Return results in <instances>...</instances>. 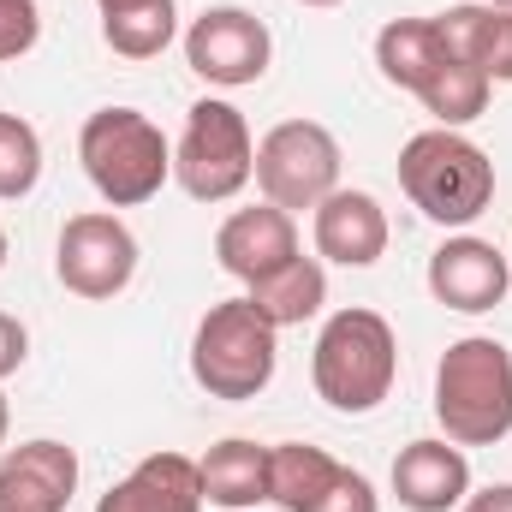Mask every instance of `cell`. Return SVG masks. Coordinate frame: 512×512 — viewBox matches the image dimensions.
Returning a JSON list of instances; mask_svg holds the SVG:
<instances>
[{
    "label": "cell",
    "mask_w": 512,
    "mask_h": 512,
    "mask_svg": "<svg viewBox=\"0 0 512 512\" xmlns=\"http://www.w3.org/2000/svg\"><path fill=\"white\" fill-rule=\"evenodd\" d=\"M78 495V453L66 441H18L0 453V512H66Z\"/></svg>",
    "instance_id": "cell-13"
},
{
    "label": "cell",
    "mask_w": 512,
    "mask_h": 512,
    "mask_svg": "<svg viewBox=\"0 0 512 512\" xmlns=\"http://www.w3.org/2000/svg\"><path fill=\"white\" fill-rule=\"evenodd\" d=\"M256 310H262V322H274V328H304L322 304H328V268L316 262V256H292L280 274H268V280H256L251 292Z\"/></svg>",
    "instance_id": "cell-20"
},
{
    "label": "cell",
    "mask_w": 512,
    "mask_h": 512,
    "mask_svg": "<svg viewBox=\"0 0 512 512\" xmlns=\"http://www.w3.org/2000/svg\"><path fill=\"white\" fill-rule=\"evenodd\" d=\"M173 179L185 185L191 203H233L256 179V137L233 102L221 96L191 102L185 131L173 143Z\"/></svg>",
    "instance_id": "cell-7"
},
{
    "label": "cell",
    "mask_w": 512,
    "mask_h": 512,
    "mask_svg": "<svg viewBox=\"0 0 512 512\" xmlns=\"http://www.w3.org/2000/svg\"><path fill=\"white\" fill-rule=\"evenodd\" d=\"M256 185L262 203L286 215L316 209L328 191H340V137L316 120H280L256 143Z\"/></svg>",
    "instance_id": "cell-8"
},
{
    "label": "cell",
    "mask_w": 512,
    "mask_h": 512,
    "mask_svg": "<svg viewBox=\"0 0 512 512\" xmlns=\"http://www.w3.org/2000/svg\"><path fill=\"white\" fill-rule=\"evenodd\" d=\"M102 12H120V6H137V0H96Z\"/></svg>",
    "instance_id": "cell-27"
},
{
    "label": "cell",
    "mask_w": 512,
    "mask_h": 512,
    "mask_svg": "<svg viewBox=\"0 0 512 512\" xmlns=\"http://www.w3.org/2000/svg\"><path fill=\"white\" fill-rule=\"evenodd\" d=\"M78 161L108 209H137V203L161 197V185L173 179L167 131L137 108H96L78 131Z\"/></svg>",
    "instance_id": "cell-5"
},
{
    "label": "cell",
    "mask_w": 512,
    "mask_h": 512,
    "mask_svg": "<svg viewBox=\"0 0 512 512\" xmlns=\"http://www.w3.org/2000/svg\"><path fill=\"white\" fill-rule=\"evenodd\" d=\"M197 477H203V501L209 507L251 512L268 501V447L245 441V435H227V441H215L197 459Z\"/></svg>",
    "instance_id": "cell-18"
},
{
    "label": "cell",
    "mask_w": 512,
    "mask_h": 512,
    "mask_svg": "<svg viewBox=\"0 0 512 512\" xmlns=\"http://www.w3.org/2000/svg\"><path fill=\"white\" fill-rule=\"evenodd\" d=\"M393 495L405 512H453L471 495V459L447 435H423L393 459Z\"/></svg>",
    "instance_id": "cell-14"
},
{
    "label": "cell",
    "mask_w": 512,
    "mask_h": 512,
    "mask_svg": "<svg viewBox=\"0 0 512 512\" xmlns=\"http://www.w3.org/2000/svg\"><path fill=\"white\" fill-rule=\"evenodd\" d=\"M6 429H12V405H6V393H0V447H6Z\"/></svg>",
    "instance_id": "cell-26"
},
{
    "label": "cell",
    "mask_w": 512,
    "mask_h": 512,
    "mask_svg": "<svg viewBox=\"0 0 512 512\" xmlns=\"http://www.w3.org/2000/svg\"><path fill=\"white\" fill-rule=\"evenodd\" d=\"M459 512H512V483H489V489L465 495V507Z\"/></svg>",
    "instance_id": "cell-25"
},
{
    "label": "cell",
    "mask_w": 512,
    "mask_h": 512,
    "mask_svg": "<svg viewBox=\"0 0 512 512\" xmlns=\"http://www.w3.org/2000/svg\"><path fill=\"white\" fill-rule=\"evenodd\" d=\"M429 292L441 310H459V316H483L495 310L501 298L512 292V262L507 251H495L489 239H447L441 251L429 256Z\"/></svg>",
    "instance_id": "cell-12"
},
{
    "label": "cell",
    "mask_w": 512,
    "mask_h": 512,
    "mask_svg": "<svg viewBox=\"0 0 512 512\" xmlns=\"http://www.w3.org/2000/svg\"><path fill=\"white\" fill-rule=\"evenodd\" d=\"M24 358H30V334H24V322H18V316H6V310H0V382H6V376H18V370H24Z\"/></svg>",
    "instance_id": "cell-24"
},
{
    "label": "cell",
    "mask_w": 512,
    "mask_h": 512,
    "mask_svg": "<svg viewBox=\"0 0 512 512\" xmlns=\"http://www.w3.org/2000/svg\"><path fill=\"white\" fill-rule=\"evenodd\" d=\"M54 274L72 298H90V304H108L120 298L137 274V239L114 209H84L60 227V245H54Z\"/></svg>",
    "instance_id": "cell-9"
},
{
    "label": "cell",
    "mask_w": 512,
    "mask_h": 512,
    "mask_svg": "<svg viewBox=\"0 0 512 512\" xmlns=\"http://www.w3.org/2000/svg\"><path fill=\"white\" fill-rule=\"evenodd\" d=\"M42 179V137L30 120L18 114H0V203H18L30 197Z\"/></svg>",
    "instance_id": "cell-22"
},
{
    "label": "cell",
    "mask_w": 512,
    "mask_h": 512,
    "mask_svg": "<svg viewBox=\"0 0 512 512\" xmlns=\"http://www.w3.org/2000/svg\"><path fill=\"white\" fill-rule=\"evenodd\" d=\"M292 256H298V227H292V215L274 209V203L233 209V215L221 221V233H215V262H221L233 280H245V286L280 274Z\"/></svg>",
    "instance_id": "cell-15"
},
{
    "label": "cell",
    "mask_w": 512,
    "mask_h": 512,
    "mask_svg": "<svg viewBox=\"0 0 512 512\" xmlns=\"http://www.w3.org/2000/svg\"><path fill=\"white\" fill-rule=\"evenodd\" d=\"M399 376V340H393V322L382 310H334L316 334V352H310V382L316 393L346 411V417H364L376 411Z\"/></svg>",
    "instance_id": "cell-3"
},
{
    "label": "cell",
    "mask_w": 512,
    "mask_h": 512,
    "mask_svg": "<svg viewBox=\"0 0 512 512\" xmlns=\"http://www.w3.org/2000/svg\"><path fill=\"white\" fill-rule=\"evenodd\" d=\"M507 262H512V251H507Z\"/></svg>",
    "instance_id": "cell-31"
},
{
    "label": "cell",
    "mask_w": 512,
    "mask_h": 512,
    "mask_svg": "<svg viewBox=\"0 0 512 512\" xmlns=\"http://www.w3.org/2000/svg\"><path fill=\"white\" fill-rule=\"evenodd\" d=\"M268 501L280 512H382V495L364 471L304 441L268 447Z\"/></svg>",
    "instance_id": "cell-10"
},
{
    "label": "cell",
    "mask_w": 512,
    "mask_h": 512,
    "mask_svg": "<svg viewBox=\"0 0 512 512\" xmlns=\"http://www.w3.org/2000/svg\"><path fill=\"white\" fill-rule=\"evenodd\" d=\"M435 30L447 36V48L459 60H471L489 84H512V12L507 6H447L435 18Z\"/></svg>",
    "instance_id": "cell-19"
},
{
    "label": "cell",
    "mask_w": 512,
    "mask_h": 512,
    "mask_svg": "<svg viewBox=\"0 0 512 512\" xmlns=\"http://www.w3.org/2000/svg\"><path fill=\"white\" fill-rule=\"evenodd\" d=\"M42 36V6L36 0H0V60H24Z\"/></svg>",
    "instance_id": "cell-23"
},
{
    "label": "cell",
    "mask_w": 512,
    "mask_h": 512,
    "mask_svg": "<svg viewBox=\"0 0 512 512\" xmlns=\"http://www.w3.org/2000/svg\"><path fill=\"white\" fill-rule=\"evenodd\" d=\"M310 233H316V256L322 262H340V268H370L387 256V209L370 191H328L316 209H310Z\"/></svg>",
    "instance_id": "cell-16"
},
{
    "label": "cell",
    "mask_w": 512,
    "mask_h": 512,
    "mask_svg": "<svg viewBox=\"0 0 512 512\" xmlns=\"http://www.w3.org/2000/svg\"><path fill=\"white\" fill-rule=\"evenodd\" d=\"M298 6H340V0H298Z\"/></svg>",
    "instance_id": "cell-28"
},
{
    "label": "cell",
    "mask_w": 512,
    "mask_h": 512,
    "mask_svg": "<svg viewBox=\"0 0 512 512\" xmlns=\"http://www.w3.org/2000/svg\"><path fill=\"white\" fill-rule=\"evenodd\" d=\"M0 268H6V227H0Z\"/></svg>",
    "instance_id": "cell-29"
},
{
    "label": "cell",
    "mask_w": 512,
    "mask_h": 512,
    "mask_svg": "<svg viewBox=\"0 0 512 512\" xmlns=\"http://www.w3.org/2000/svg\"><path fill=\"white\" fill-rule=\"evenodd\" d=\"M376 66H382L387 84L411 90L429 108V120L447 126V131L471 126L489 108V90H495L471 60H459L447 48V36L435 30V18H393V24H382Z\"/></svg>",
    "instance_id": "cell-1"
},
{
    "label": "cell",
    "mask_w": 512,
    "mask_h": 512,
    "mask_svg": "<svg viewBox=\"0 0 512 512\" xmlns=\"http://www.w3.org/2000/svg\"><path fill=\"white\" fill-rule=\"evenodd\" d=\"M268 60H274V36H268V24L256 12H245V6H209L185 30V66L203 84H215V90H245V84H256L268 72Z\"/></svg>",
    "instance_id": "cell-11"
},
{
    "label": "cell",
    "mask_w": 512,
    "mask_h": 512,
    "mask_svg": "<svg viewBox=\"0 0 512 512\" xmlns=\"http://www.w3.org/2000/svg\"><path fill=\"white\" fill-rule=\"evenodd\" d=\"M435 423L459 447H495L512 435V352L489 334H465L435 364Z\"/></svg>",
    "instance_id": "cell-2"
},
{
    "label": "cell",
    "mask_w": 512,
    "mask_h": 512,
    "mask_svg": "<svg viewBox=\"0 0 512 512\" xmlns=\"http://www.w3.org/2000/svg\"><path fill=\"white\" fill-rule=\"evenodd\" d=\"M96 512H203V477L185 453H149L96 501Z\"/></svg>",
    "instance_id": "cell-17"
},
{
    "label": "cell",
    "mask_w": 512,
    "mask_h": 512,
    "mask_svg": "<svg viewBox=\"0 0 512 512\" xmlns=\"http://www.w3.org/2000/svg\"><path fill=\"white\" fill-rule=\"evenodd\" d=\"M495 6H507V12H512V0H495Z\"/></svg>",
    "instance_id": "cell-30"
},
{
    "label": "cell",
    "mask_w": 512,
    "mask_h": 512,
    "mask_svg": "<svg viewBox=\"0 0 512 512\" xmlns=\"http://www.w3.org/2000/svg\"><path fill=\"white\" fill-rule=\"evenodd\" d=\"M179 36V6L173 0H137L120 12H102V42L126 60H155Z\"/></svg>",
    "instance_id": "cell-21"
},
{
    "label": "cell",
    "mask_w": 512,
    "mask_h": 512,
    "mask_svg": "<svg viewBox=\"0 0 512 512\" xmlns=\"http://www.w3.org/2000/svg\"><path fill=\"white\" fill-rule=\"evenodd\" d=\"M280 364V328L262 322L251 298H221L191 334V376L209 399H256L274 382Z\"/></svg>",
    "instance_id": "cell-6"
},
{
    "label": "cell",
    "mask_w": 512,
    "mask_h": 512,
    "mask_svg": "<svg viewBox=\"0 0 512 512\" xmlns=\"http://www.w3.org/2000/svg\"><path fill=\"white\" fill-rule=\"evenodd\" d=\"M399 191L435 227H471L495 203V161L465 131L429 126L399 149Z\"/></svg>",
    "instance_id": "cell-4"
}]
</instances>
